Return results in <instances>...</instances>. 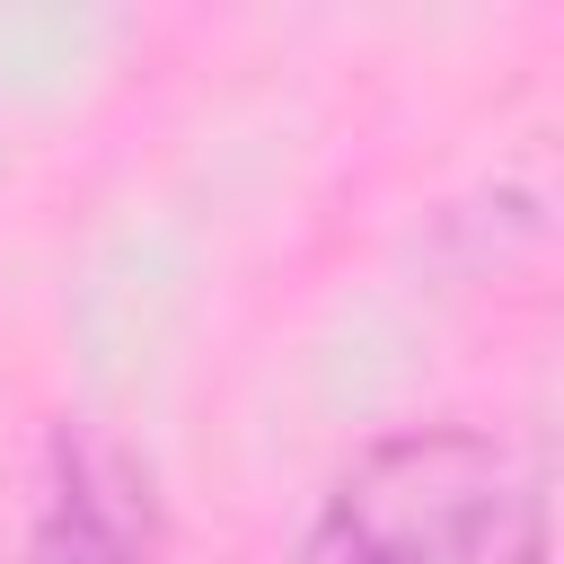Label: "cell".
I'll use <instances>...</instances> for the list:
<instances>
[{
  "label": "cell",
  "mask_w": 564,
  "mask_h": 564,
  "mask_svg": "<svg viewBox=\"0 0 564 564\" xmlns=\"http://www.w3.org/2000/svg\"><path fill=\"white\" fill-rule=\"evenodd\" d=\"M291 564H555L546 467L494 423H397L335 467Z\"/></svg>",
  "instance_id": "cell-1"
},
{
  "label": "cell",
  "mask_w": 564,
  "mask_h": 564,
  "mask_svg": "<svg viewBox=\"0 0 564 564\" xmlns=\"http://www.w3.org/2000/svg\"><path fill=\"white\" fill-rule=\"evenodd\" d=\"M0 564H159L150 458L88 414H53L0 467Z\"/></svg>",
  "instance_id": "cell-2"
}]
</instances>
